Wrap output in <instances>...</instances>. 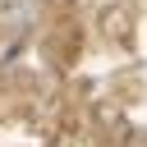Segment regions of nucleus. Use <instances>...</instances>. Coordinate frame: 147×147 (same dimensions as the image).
Segmentation results:
<instances>
[{"mask_svg":"<svg viewBox=\"0 0 147 147\" xmlns=\"http://www.w3.org/2000/svg\"><path fill=\"white\" fill-rule=\"evenodd\" d=\"M124 147H147V133H129V138H124Z\"/></svg>","mask_w":147,"mask_h":147,"instance_id":"obj_1","label":"nucleus"}]
</instances>
